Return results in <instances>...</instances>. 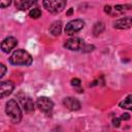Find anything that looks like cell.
<instances>
[{"label":"cell","instance_id":"22","mask_svg":"<svg viewBox=\"0 0 132 132\" xmlns=\"http://www.w3.org/2000/svg\"><path fill=\"white\" fill-rule=\"evenodd\" d=\"M120 124H121V118H114V119H112V125L114 127H120Z\"/></svg>","mask_w":132,"mask_h":132},{"label":"cell","instance_id":"17","mask_svg":"<svg viewBox=\"0 0 132 132\" xmlns=\"http://www.w3.org/2000/svg\"><path fill=\"white\" fill-rule=\"evenodd\" d=\"M29 16L31 19H38L39 16H41V10L39 8H32L29 11Z\"/></svg>","mask_w":132,"mask_h":132},{"label":"cell","instance_id":"5","mask_svg":"<svg viewBox=\"0 0 132 132\" xmlns=\"http://www.w3.org/2000/svg\"><path fill=\"white\" fill-rule=\"evenodd\" d=\"M36 105L41 111H43L46 114H51V112L54 108V102L50 98L44 97V96H41V97L37 98Z\"/></svg>","mask_w":132,"mask_h":132},{"label":"cell","instance_id":"3","mask_svg":"<svg viewBox=\"0 0 132 132\" xmlns=\"http://www.w3.org/2000/svg\"><path fill=\"white\" fill-rule=\"evenodd\" d=\"M67 0H42L43 7L52 12V13H58L64 9L66 6Z\"/></svg>","mask_w":132,"mask_h":132},{"label":"cell","instance_id":"16","mask_svg":"<svg viewBox=\"0 0 132 132\" xmlns=\"http://www.w3.org/2000/svg\"><path fill=\"white\" fill-rule=\"evenodd\" d=\"M131 8H132V5H131V4H118V5H116V6H114L116 11L121 12V13L126 12V11L130 10Z\"/></svg>","mask_w":132,"mask_h":132},{"label":"cell","instance_id":"13","mask_svg":"<svg viewBox=\"0 0 132 132\" xmlns=\"http://www.w3.org/2000/svg\"><path fill=\"white\" fill-rule=\"evenodd\" d=\"M61 31H62V23H61L60 21L54 22V23L51 25V27H50V32H51V34L54 35V36L60 35Z\"/></svg>","mask_w":132,"mask_h":132},{"label":"cell","instance_id":"8","mask_svg":"<svg viewBox=\"0 0 132 132\" xmlns=\"http://www.w3.org/2000/svg\"><path fill=\"white\" fill-rule=\"evenodd\" d=\"M113 27L119 30H127L132 27V18L130 16L121 18L113 23Z\"/></svg>","mask_w":132,"mask_h":132},{"label":"cell","instance_id":"23","mask_svg":"<svg viewBox=\"0 0 132 132\" xmlns=\"http://www.w3.org/2000/svg\"><path fill=\"white\" fill-rule=\"evenodd\" d=\"M121 120H124V121H128L129 119H130V114L129 113H127V112H125V113H123V114H121Z\"/></svg>","mask_w":132,"mask_h":132},{"label":"cell","instance_id":"20","mask_svg":"<svg viewBox=\"0 0 132 132\" xmlns=\"http://www.w3.org/2000/svg\"><path fill=\"white\" fill-rule=\"evenodd\" d=\"M11 4V0H0V6L1 8H5Z\"/></svg>","mask_w":132,"mask_h":132},{"label":"cell","instance_id":"18","mask_svg":"<svg viewBox=\"0 0 132 132\" xmlns=\"http://www.w3.org/2000/svg\"><path fill=\"white\" fill-rule=\"evenodd\" d=\"M94 48H95V46H94L93 44H87V43H85V45H84L81 52H82V53H90V52H92Z\"/></svg>","mask_w":132,"mask_h":132},{"label":"cell","instance_id":"4","mask_svg":"<svg viewBox=\"0 0 132 132\" xmlns=\"http://www.w3.org/2000/svg\"><path fill=\"white\" fill-rule=\"evenodd\" d=\"M85 26V22L80 19H75V20H72L70 22L67 23V25L65 26V33L67 35H74L75 33L79 32Z\"/></svg>","mask_w":132,"mask_h":132},{"label":"cell","instance_id":"9","mask_svg":"<svg viewBox=\"0 0 132 132\" xmlns=\"http://www.w3.org/2000/svg\"><path fill=\"white\" fill-rule=\"evenodd\" d=\"M18 44V40L14 37H6L2 42H1V50L4 53H9L11 50H13Z\"/></svg>","mask_w":132,"mask_h":132},{"label":"cell","instance_id":"11","mask_svg":"<svg viewBox=\"0 0 132 132\" xmlns=\"http://www.w3.org/2000/svg\"><path fill=\"white\" fill-rule=\"evenodd\" d=\"M38 0H14V5L20 10H26L35 4Z\"/></svg>","mask_w":132,"mask_h":132},{"label":"cell","instance_id":"7","mask_svg":"<svg viewBox=\"0 0 132 132\" xmlns=\"http://www.w3.org/2000/svg\"><path fill=\"white\" fill-rule=\"evenodd\" d=\"M14 89V84L11 80H6V81H1L0 84V97L4 98L12 93Z\"/></svg>","mask_w":132,"mask_h":132},{"label":"cell","instance_id":"19","mask_svg":"<svg viewBox=\"0 0 132 132\" xmlns=\"http://www.w3.org/2000/svg\"><path fill=\"white\" fill-rule=\"evenodd\" d=\"M80 79L79 78H72L71 79V86L74 87V88H78L80 87Z\"/></svg>","mask_w":132,"mask_h":132},{"label":"cell","instance_id":"25","mask_svg":"<svg viewBox=\"0 0 132 132\" xmlns=\"http://www.w3.org/2000/svg\"><path fill=\"white\" fill-rule=\"evenodd\" d=\"M73 13V8H69L67 11H66V15H71Z\"/></svg>","mask_w":132,"mask_h":132},{"label":"cell","instance_id":"10","mask_svg":"<svg viewBox=\"0 0 132 132\" xmlns=\"http://www.w3.org/2000/svg\"><path fill=\"white\" fill-rule=\"evenodd\" d=\"M64 106L69 110H78L80 108V102L73 97H66L63 99Z\"/></svg>","mask_w":132,"mask_h":132},{"label":"cell","instance_id":"24","mask_svg":"<svg viewBox=\"0 0 132 132\" xmlns=\"http://www.w3.org/2000/svg\"><path fill=\"white\" fill-rule=\"evenodd\" d=\"M104 11L106 13H110L111 12V6L110 5H105L104 6Z\"/></svg>","mask_w":132,"mask_h":132},{"label":"cell","instance_id":"1","mask_svg":"<svg viewBox=\"0 0 132 132\" xmlns=\"http://www.w3.org/2000/svg\"><path fill=\"white\" fill-rule=\"evenodd\" d=\"M32 57L31 55L26 52L25 50H16L12 53V55L9 58V62L12 65H21V66H29L32 64Z\"/></svg>","mask_w":132,"mask_h":132},{"label":"cell","instance_id":"14","mask_svg":"<svg viewBox=\"0 0 132 132\" xmlns=\"http://www.w3.org/2000/svg\"><path fill=\"white\" fill-rule=\"evenodd\" d=\"M119 106H120L121 108L128 109V110H131V111H132V95H129V96H127L124 100H122V101L119 103Z\"/></svg>","mask_w":132,"mask_h":132},{"label":"cell","instance_id":"15","mask_svg":"<svg viewBox=\"0 0 132 132\" xmlns=\"http://www.w3.org/2000/svg\"><path fill=\"white\" fill-rule=\"evenodd\" d=\"M104 28H105V26H104V23L103 22H97V23H95V25L93 27V34H94V36H99L101 33H103Z\"/></svg>","mask_w":132,"mask_h":132},{"label":"cell","instance_id":"6","mask_svg":"<svg viewBox=\"0 0 132 132\" xmlns=\"http://www.w3.org/2000/svg\"><path fill=\"white\" fill-rule=\"evenodd\" d=\"M84 45H85V41L78 37L67 39L64 43V47H66L69 51H81Z\"/></svg>","mask_w":132,"mask_h":132},{"label":"cell","instance_id":"2","mask_svg":"<svg viewBox=\"0 0 132 132\" xmlns=\"http://www.w3.org/2000/svg\"><path fill=\"white\" fill-rule=\"evenodd\" d=\"M5 111H6L7 116L9 117V119L11 120L12 123L18 124V123L21 122V120H22V110H21V107L19 106L18 102L14 99H10L6 102Z\"/></svg>","mask_w":132,"mask_h":132},{"label":"cell","instance_id":"12","mask_svg":"<svg viewBox=\"0 0 132 132\" xmlns=\"http://www.w3.org/2000/svg\"><path fill=\"white\" fill-rule=\"evenodd\" d=\"M21 103L24 108V110L28 113H31L34 111V103L33 100L30 97H23L21 98Z\"/></svg>","mask_w":132,"mask_h":132},{"label":"cell","instance_id":"21","mask_svg":"<svg viewBox=\"0 0 132 132\" xmlns=\"http://www.w3.org/2000/svg\"><path fill=\"white\" fill-rule=\"evenodd\" d=\"M0 78H2L4 75H5V72H6V67L4 64H0Z\"/></svg>","mask_w":132,"mask_h":132}]
</instances>
